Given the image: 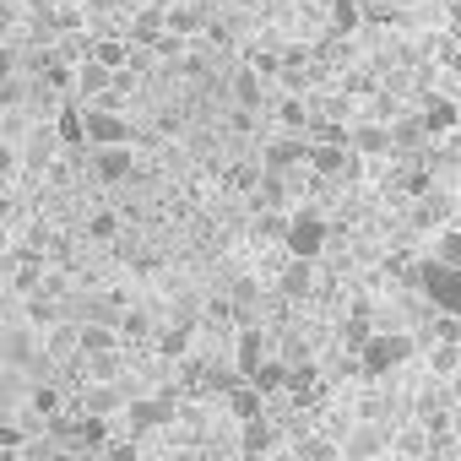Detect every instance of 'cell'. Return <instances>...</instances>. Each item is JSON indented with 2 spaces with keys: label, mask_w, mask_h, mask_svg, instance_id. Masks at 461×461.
<instances>
[{
  "label": "cell",
  "mask_w": 461,
  "mask_h": 461,
  "mask_svg": "<svg viewBox=\"0 0 461 461\" xmlns=\"http://www.w3.org/2000/svg\"><path fill=\"white\" fill-rule=\"evenodd\" d=\"M12 245H17V240H12V222H0V261L12 256Z\"/></svg>",
  "instance_id": "cell-35"
},
{
  "label": "cell",
  "mask_w": 461,
  "mask_h": 461,
  "mask_svg": "<svg viewBox=\"0 0 461 461\" xmlns=\"http://www.w3.org/2000/svg\"><path fill=\"white\" fill-rule=\"evenodd\" d=\"M28 402H33V412H44V418H55V412H60V391H55V385H33V391H28Z\"/></svg>",
  "instance_id": "cell-25"
},
{
  "label": "cell",
  "mask_w": 461,
  "mask_h": 461,
  "mask_svg": "<svg viewBox=\"0 0 461 461\" xmlns=\"http://www.w3.org/2000/svg\"><path fill=\"white\" fill-rule=\"evenodd\" d=\"M294 163H304V141H299L294 131H288V136H277V141L261 152V168H267V174H288Z\"/></svg>",
  "instance_id": "cell-10"
},
{
  "label": "cell",
  "mask_w": 461,
  "mask_h": 461,
  "mask_svg": "<svg viewBox=\"0 0 461 461\" xmlns=\"http://www.w3.org/2000/svg\"><path fill=\"white\" fill-rule=\"evenodd\" d=\"M261 461H299L294 450H272V456H261Z\"/></svg>",
  "instance_id": "cell-38"
},
{
  "label": "cell",
  "mask_w": 461,
  "mask_h": 461,
  "mask_svg": "<svg viewBox=\"0 0 461 461\" xmlns=\"http://www.w3.org/2000/svg\"><path fill=\"white\" fill-rule=\"evenodd\" d=\"M55 131L66 136V147H77V141H87V120H82L77 109H60V114H55Z\"/></svg>",
  "instance_id": "cell-21"
},
{
  "label": "cell",
  "mask_w": 461,
  "mask_h": 461,
  "mask_svg": "<svg viewBox=\"0 0 461 461\" xmlns=\"http://www.w3.org/2000/svg\"><path fill=\"white\" fill-rule=\"evenodd\" d=\"M277 288H283V299H310V294H315V261L288 256V267H283Z\"/></svg>",
  "instance_id": "cell-11"
},
{
  "label": "cell",
  "mask_w": 461,
  "mask_h": 461,
  "mask_svg": "<svg viewBox=\"0 0 461 461\" xmlns=\"http://www.w3.org/2000/svg\"><path fill=\"white\" fill-rule=\"evenodd\" d=\"M98 348H114V326H82V353H98Z\"/></svg>",
  "instance_id": "cell-28"
},
{
  "label": "cell",
  "mask_w": 461,
  "mask_h": 461,
  "mask_svg": "<svg viewBox=\"0 0 461 461\" xmlns=\"http://www.w3.org/2000/svg\"><path fill=\"white\" fill-rule=\"evenodd\" d=\"M44 461H77V456H66V450H60V456H44Z\"/></svg>",
  "instance_id": "cell-40"
},
{
  "label": "cell",
  "mask_w": 461,
  "mask_h": 461,
  "mask_svg": "<svg viewBox=\"0 0 461 461\" xmlns=\"http://www.w3.org/2000/svg\"><path fill=\"white\" fill-rule=\"evenodd\" d=\"M23 71V50L17 44H0V82H12Z\"/></svg>",
  "instance_id": "cell-29"
},
{
  "label": "cell",
  "mask_w": 461,
  "mask_h": 461,
  "mask_svg": "<svg viewBox=\"0 0 461 461\" xmlns=\"http://www.w3.org/2000/svg\"><path fill=\"white\" fill-rule=\"evenodd\" d=\"M277 114H283V125H288V131H304V125H310V114H304V104H299L294 93L277 104Z\"/></svg>",
  "instance_id": "cell-26"
},
{
  "label": "cell",
  "mask_w": 461,
  "mask_h": 461,
  "mask_svg": "<svg viewBox=\"0 0 461 461\" xmlns=\"http://www.w3.org/2000/svg\"><path fill=\"white\" fill-rule=\"evenodd\" d=\"M439 331H445V337H456V342H461V315H456V321H445V326H439Z\"/></svg>",
  "instance_id": "cell-37"
},
{
  "label": "cell",
  "mask_w": 461,
  "mask_h": 461,
  "mask_svg": "<svg viewBox=\"0 0 461 461\" xmlns=\"http://www.w3.org/2000/svg\"><path fill=\"white\" fill-rule=\"evenodd\" d=\"M423 131H450L456 125V104L445 98V93H429V104H423V120H418Z\"/></svg>",
  "instance_id": "cell-16"
},
{
  "label": "cell",
  "mask_w": 461,
  "mask_h": 461,
  "mask_svg": "<svg viewBox=\"0 0 461 461\" xmlns=\"http://www.w3.org/2000/svg\"><path fill=\"white\" fill-rule=\"evenodd\" d=\"M82 120H87V141H93V147H109V141H125V136H131V125H125V120H120L109 104L87 109Z\"/></svg>",
  "instance_id": "cell-7"
},
{
  "label": "cell",
  "mask_w": 461,
  "mask_h": 461,
  "mask_svg": "<svg viewBox=\"0 0 461 461\" xmlns=\"http://www.w3.org/2000/svg\"><path fill=\"white\" fill-rule=\"evenodd\" d=\"M391 147V131L385 125H364L358 131V152H385Z\"/></svg>",
  "instance_id": "cell-27"
},
{
  "label": "cell",
  "mask_w": 461,
  "mask_h": 461,
  "mask_svg": "<svg viewBox=\"0 0 461 461\" xmlns=\"http://www.w3.org/2000/svg\"><path fill=\"white\" fill-rule=\"evenodd\" d=\"M331 6H337V12H331V17H337V28H353V23H358V12H353V0H331Z\"/></svg>",
  "instance_id": "cell-32"
},
{
  "label": "cell",
  "mask_w": 461,
  "mask_h": 461,
  "mask_svg": "<svg viewBox=\"0 0 461 461\" xmlns=\"http://www.w3.org/2000/svg\"><path fill=\"white\" fill-rule=\"evenodd\" d=\"M234 98H240V109H261V77H256V66H245V71H234Z\"/></svg>",
  "instance_id": "cell-18"
},
{
  "label": "cell",
  "mask_w": 461,
  "mask_h": 461,
  "mask_svg": "<svg viewBox=\"0 0 461 461\" xmlns=\"http://www.w3.org/2000/svg\"><path fill=\"white\" fill-rule=\"evenodd\" d=\"M245 434H240V445H245V456H272V423L267 418H250V423H240Z\"/></svg>",
  "instance_id": "cell-17"
},
{
  "label": "cell",
  "mask_w": 461,
  "mask_h": 461,
  "mask_svg": "<svg viewBox=\"0 0 461 461\" xmlns=\"http://www.w3.org/2000/svg\"><path fill=\"white\" fill-rule=\"evenodd\" d=\"M423 364H429V375L450 380V375H456V364H461V342H456V337H439V342L423 353Z\"/></svg>",
  "instance_id": "cell-14"
},
{
  "label": "cell",
  "mask_w": 461,
  "mask_h": 461,
  "mask_svg": "<svg viewBox=\"0 0 461 461\" xmlns=\"http://www.w3.org/2000/svg\"><path fill=\"white\" fill-rule=\"evenodd\" d=\"M185 342H190V331H185V326L163 331V353H168V358H179V353H185Z\"/></svg>",
  "instance_id": "cell-31"
},
{
  "label": "cell",
  "mask_w": 461,
  "mask_h": 461,
  "mask_svg": "<svg viewBox=\"0 0 461 461\" xmlns=\"http://www.w3.org/2000/svg\"><path fill=\"white\" fill-rule=\"evenodd\" d=\"M288 450H294L299 461H348V456H342V445H337V439H326V434H299Z\"/></svg>",
  "instance_id": "cell-13"
},
{
  "label": "cell",
  "mask_w": 461,
  "mask_h": 461,
  "mask_svg": "<svg viewBox=\"0 0 461 461\" xmlns=\"http://www.w3.org/2000/svg\"><path fill=\"white\" fill-rule=\"evenodd\" d=\"M288 201V174H267L261 168V206H283Z\"/></svg>",
  "instance_id": "cell-23"
},
{
  "label": "cell",
  "mask_w": 461,
  "mask_h": 461,
  "mask_svg": "<svg viewBox=\"0 0 461 461\" xmlns=\"http://www.w3.org/2000/svg\"><path fill=\"white\" fill-rule=\"evenodd\" d=\"M0 375H6V358H0Z\"/></svg>",
  "instance_id": "cell-41"
},
{
  "label": "cell",
  "mask_w": 461,
  "mask_h": 461,
  "mask_svg": "<svg viewBox=\"0 0 461 461\" xmlns=\"http://www.w3.org/2000/svg\"><path fill=\"white\" fill-rule=\"evenodd\" d=\"M39 353H44V342H39L33 326H6L0 331V358H6V369H39Z\"/></svg>",
  "instance_id": "cell-5"
},
{
  "label": "cell",
  "mask_w": 461,
  "mask_h": 461,
  "mask_svg": "<svg viewBox=\"0 0 461 461\" xmlns=\"http://www.w3.org/2000/svg\"><path fill=\"white\" fill-rule=\"evenodd\" d=\"M418 348H412V337L407 331H369L364 337V353H358V364H364V375H391L396 364H407Z\"/></svg>",
  "instance_id": "cell-1"
},
{
  "label": "cell",
  "mask_w": 461,
  "mask_h": 461,
  "mask_svg": "<svg viewBox=\"0 0 461 461\" xmlns=\"http://www.w3.org/2000/svg\"><path fill=\"white\" fill-rule=\"evenodd\" d=\"M326 217H315V212H299V217H288V228H283V250L288 256H299V261H321L326 256Z\"/></svg>",
  "instance_id": "cell-2"
},
{
  "label": "cell",
  "mask_w": 461,
  "mask_h": 461,
  "mask_svg": "<svg viewBox=\"0 0 461 461\" xmlns=\"http://www.w3.org/2000/svg\"><path fill=\"white\" fill-rule=\"evenodd\" d=\"M93 179H104V185H131V179H136V152H131V141L93 147Z\"/></svg>",
  "instance_id": "cell-4"
},
{
  "label": "cell",
  "mask_w": 461,
  "mask_h": 461,
  "mask_svg": "<svg viewBox=\"0 0 461 461\" xmlns=\"http://www.w3.org/2000/svg\"><path fill=\"white\" fill-rule=\"evenodd\" d=\"M168 418H174V391H163V396H152V402H147V396L131 402V423H136L141 434L158 429V423H168Z\"/></svg>",
  "instance_id": "cell-12"
},
{
  "label": "cell",
  "mask_w": 461,
  "mask_h": 461,
  "mask_svg": "<svg viewBox=\"0 0 461 461\" xmlns=\"http://www.w3.org/2000/svg\"><path fill=\"white\" fill-rule=\"evenodd\" d=\"M450 71H456V82H461V50H456V55H450Z\"/></svg>",
  "instance_id": "cell-39"
},
{
  "label": "cell",
  "mask_w": 461,
  "mask_h": 461,
  "mask_svg": "<svg viewBox=\"0 0 461 461\" xmlns=\"http://www.w3.org/2000/svg\"><path fill=\"white\" fill-rule=\"evenodd\" d=\"M385 450H391L385 423H358V429L348 434V445H342V456H348V461H380Z\"/></svg>",
  "instance_id": "cell-6"
},
{
  "label": "cell",
  "mask_w": 461,
  "mask_h": 461,
  "mask_svg": "<svg viewBox=\"0 0 461 461\" xmlns=\"http://www.w3.org/2000/svg\"><path fill=\"white\" fill-rule=\"evenodd\" d=\"M98 66H109V71H120L125 66V44H98V55H93Z\"/></svg>",
  "instance_id": "cell-30"
},
{
  "label": "cell",
  "mask_w": 461,
  "mask_h": 461,
  "mask_svg": "<svg viewBox=\"0 0 461 461\" xmlns=\"http://www.w3.org/2000/svg\"><path fill=\"white\" fill-rule=\"evenodd\" d=\"M131 33H136V44H147V39H168V28H163V6H152V12H136Z\"/></svg>",
  "instance_id": "cell-20"
},
{
  "label": "cell",
  "mask_w": 461,
  "mask_h": 461,
  "mask_svg": "<svg viewBox=\"0 0 461 461\" xmlns=\"http://www.w3.org/2000/svg\"><path fill=\"white\" fill-rule=\"evenodd\" d=\"M267 358H272V353H267V331H256V326H245V331L234 337V369H240V375L250 380V375H256V369H261Z\"/></svg>",
  "instance_id": "cell-8"
},
{
  "label": "cell",
  "mask_w": 461,
  "mask_h": 461,
  "mask_svg": "<svg viewBox=\"0 0 461 461\" xmlns=\"http://www.w3.org/2000/svg\"><path fill=\"white\" fill-rule=\"evenodd\" d=\"M163 28L168 39H190L206 28V6H190V0H174V6H163Z\"/></svg>",
  "instance_id": "cell-9"
},
{
  "label": "cell",
  "mask_w": 461,
  "mask_h": 461,
  "mask_svg": "<svg viewBox=\"0 0 461 461\" xmlns=\"http://www.w3.org/2000/svg\"><path fill=\"white\" fill-rule=\"evenodd\" d=\"M228 412H234L240 423H250V418H261V391H256V385H245V391L234 385V391H228Z\"/></svg>",
  "instance_id": "cell-19"
},
{
  "label": "cell",
  "mask_w": 461,
  "mask_h": 461,
  "mask_svg": "<svg viewBox=\"0 0 461 461\" xmlns=\"http://www.w3.org/2000/svg\"><path fill=\"white\" fill-rule=\"evenodd\" d=\"M60 152H66V136L55 125H33L23 136V174H50L60 163Z\"/></svg>",
  "instance_id": "cell-3"
},
{
  "label": "cell",
  "mask_w": 461,
  "mask_h": 461,
  "mask_svg": "<svg viewBox=\"0 0 461 461\" xmlns=\"http://www.w3.org/2000/svg\"><path fill=\"white\" fill-rule=\"evenodd\" d=\"M445 391H450V407H461V364H456V375L445 380Z\"/></svg>",
  "instance_id": "cell-34"
},
{
  "label": "cell",
  "mask_w": 461,
  "mask_h": 461,
  "mask_svg": "<svg viewBox=\"0 0 461 461\" xmlns=\"http://www.w3.org/2000/svg\"><path fill=\"white\" fill-rule=\"evenodd\" d=\"M120 331H131V337H141V331H152V326H147V315H141V310H131V315L120 321Z\"/></svg>",
  "instance_id": "cell-33"
},
{
  "label": "cell",
  "mask_w": 461,
  "mask_h": 461,
  "mask_svg": "<svg viewBox=\"0 0 461 461\" xmlns=\"http://www.w3.org/2000/svg\"><path fill=\"white\" fill-rule=\"evenodd\" d=\"M434 261H439V267H461V234H456V228H445V234H439Z\"/></svg>",
  "instance_id": "cell-24"
},
{
  "label": "cell",
  "mask_w": 461,
  "mask_h": 461,
  "mask_svg": "<svg viewBox=\"0 0 461 461\" xmlns=\"http://www.w3.org/2000/svg\"><path fill=\"white\" fill-rule=\"evenodd\" d=\"M114 369H120V358H114V348H98V353H87V380H114Z\"/></svg>",
  "instance_id": "cell-22"
},
{
  "label": "cell",
  "mask_w": 461,
  "mask_h": 461,
  "mask_svg": "<svg viewBox=\"0 0 461 461\" xmlns=\"http://www.w3.org/2000/svg\"><path fill=\"white\" fill-rule=\"evenodd\" d=\"M12 23H17V12L6 6V0H0V28H12Z\"/></svg>",
  "instance_id": "cell-36"
},
{
  "label": "cell",
  "mask_w": 461,
  "mask_h": 461,
  "mask_svg": "<svg viewBox=\"0 0 461 461\" xmlns=\"http://www.w3.org/2000/svg\"><path fill=\"white\" fill-rule=\"evenodd\" d=\"M250 385H256L261 396H277V391H288V358H267V364L250 375Z\"/></svg>",
  "instance_id": "cell-15"
}]
</instances>
